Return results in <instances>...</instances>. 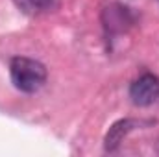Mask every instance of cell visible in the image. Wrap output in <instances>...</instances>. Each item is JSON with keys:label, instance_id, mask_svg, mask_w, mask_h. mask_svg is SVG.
Returning a JSON list of instances; mask_svg holds the SVG:
<instances>
[{"label": "cell", "instance_id": "cell-1", "mask_svg": "<svg viewBox=\"0 0 159 157\" xmlns=\"http://www.w3.org/2000/svg\"><path fill=\"white\" fill-rule=\"evenodd\" d=\"M9 74L13 85L22 92H35L46 81L44 65L32 57H13L9 63Z\"/></svg>", "mask_w": 159, "mask_h": 157}, {"label": "cell", "instance_id": "cell-2", "mask_svg": "<svg viewBox=\"0 0 159 157\" xmlns=\"http://www.w3.org/2000/svg\"><path fill=\"white\" fill-rule=\"evenodd\" d=\"M129 98L135 105L146 107L159 100V78L154 74H143L129 87Z\"/></svg>", "mask_w": 159, "mask_h": 157}, {"label": "cell", "instance_id": "cell-3", "mask_svg": "<svg viewBox=\"0 0 159 157\" xmlns=\"http://www.w3.org/2000/svg\"><path fill=\"white\" fill-rule=\"evenodd\" d=\"M141 124H143L141 120H133V118H122L119 122H115V124L109 128L107 135H106V150H107V152L117 150L119 144L124 141V137H126L129 131H133L137 126H141Z\"/></svg>", "mask_w": 159, "mask_h": 157}, {"label": "cell", "instance_id": "cell-4", "mask_svg": "<svg viewBox=\"0 0 159 157\" xmlns=\"http://www.w3.org/2000/svg\"><path fill=\"white\" fill-rule=\"evenodd\" d=\"M13 2L24 15L30 17L46 15L59 7V0H13Z\"/></svg>", "mask_w": 159, "mask_h": 157}]
</instances>
